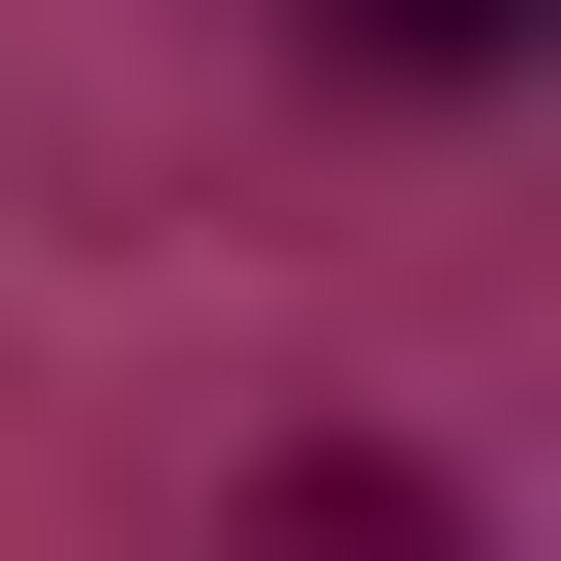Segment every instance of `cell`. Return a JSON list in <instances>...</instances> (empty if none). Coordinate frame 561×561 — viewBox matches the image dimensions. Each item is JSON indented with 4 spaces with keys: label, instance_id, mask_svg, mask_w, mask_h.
Segmentation results:
<instances>
[{
    "label": "cell",
    "instance_id": "cell-1",
    "mask_svg": "<svg viewBox=\"0 0 561 561\" xmlns=\"http://www.w3.org/2000/svg\"><path fill=\"white\" fill-rule=\"evenodd\" d=\"M518 44H561V0H346V87H518Z\"/></svg>",
    "mask_w": 561,
    "mask_h": 561
}]
</instances>
